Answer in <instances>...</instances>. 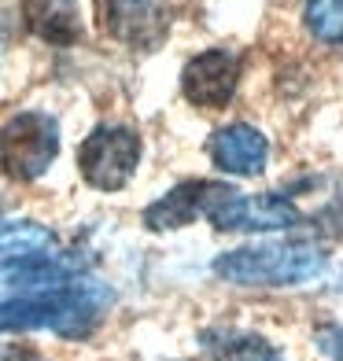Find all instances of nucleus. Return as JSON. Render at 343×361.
<instances>
[{
	"label": "nucleus",
	"instance_id": "f257e3e1",
	"mask_svg": "<svg viewBox=\"0 0 343 361\" xmlns=\"http://www.w3.org/2000/svg\"><path fill=\"white\" fill-rule=\"evenodd\" d=\"M111 306V288L100 284H44L26 295L0 302V332H30V328H52L59 336H89Z\"/></svg>",
	"mask_w": 343,
	"mask_h": 361
},
{
	"label": "nucleus",
	"instance_id": "f03ea898",
	"mask_svg": "<svg viewBox=\"0 0 343 361\" xmlns=\"http://www.w3.org/2000/svg\"><path fill=\"white\" fill-rule=\"evenodd\" d=\"M329 269V251L314 240L243 243L215 258V273L240 288H296Z\"/></svg>",
	"mask_w": 343,
	"mask_h": 361
},
{
	"label": "nucleus",
	"instance_id": "7ed1b4c3",
	"mask_svg": "<svg viewBox=\"0 0 343 361\" xmlns=\"http://www.w3.org/2000/svg\"><path fill=\"white\" fill-rule=\"evenodd\" d=\"M59 155V122L44 111H19L0 126V170L11 180H37Z\"/></svg>",
	"mask_w": 343,
	"mask_h": 361
},
{
	"label": "nucleus",
	"instance_id": "20e7f679",
	"mask_svg": "<svg viewBox=\"0 0 343 361\" xmlns=\"http://www.w3.org/2000/svg\"><path fill=\"white\" fill-rule=\"evenodd\" d=\"M140 162V137L129 126H96L78 147V173L96 192H119L129 185Z\"/></svg>",
	"mask_w": 343,
	"mask_h": 361
},
{
	"label": "nucleus",
	"instance_id": "39448f33",
	"mask_svg": "<svg viewBox=\"0 0 343 361\" xmlns=\"http://www.w3.org/2000/svg\"><path fill=\"white\" fill-rule=\"evenodd\" d=\"M174 11L159 0H96L100 30L133 52H155L170 37Z\"/></svg>",
	"mask_w": 343,
	"mask_h": 361
},
{
	"label": "nucleus",
	"instance_id": "423d86ee",
	"mask_svg": "<svg viewBox=\"0 0 343 361\" xmlns=\"http://www.w3.org/2000/svg\"><path fill=\"white\" fill-rule=\"evenodd\" d=\"M215 233H273V228H296L303 221L299 207L288 195H225L207 214Z\"/></svg>",
	"mask_w": 343,
	"mask_h": 361
},
{
	"label": "nucleus",
	"instance_id": "0eeeda50",
	"mask_svg": "<svg viewBox=\"0 0 343 361\" xmlns=\"http://www.w3.org/2000/svg\"><path fill=\"white\" fill-rule=\"evenodd\" d=\"M236 85H240V56L225 52V48H207V52L192 56L181 71V96L203 111L229 107L236 96Z\"/></svg>",
	"mask_w": 343,
	"mask_h": 361
},
{
	"label": "nucleus",
	"instance_id": "6e6552de",
	"mask_svg": "<svg viewBox=\"0 0 343 361\" xmlns=\"http://www.w3.org/2000/svg\"><path fill=\"white\" fill-rule=\"evenodd\" d=\"M225 195H233V185L225 180H181L174 185L162 200H155L144 210V228L152 233H177V228L192 225L195 218H207Z\"/></svg>",
	"mask_w": 343,
	"mask_h": 361
},
{
	"label": "nucleus",
	"instance_id": "1a4fd4ad",
	"mask_svg": "<svg viewBox=\"0 0 343 361\" xmlns=\"http://www.w3.org/2000/svg\"><path fill=\"white\" fill-rule=\"evenodd\" d=\"M207 155H210V162H215L222 173L258 177L266 170V162H270V144H266V137L258 133L255 126L233 122V126L218 129V133L207 140Z\"/></svg>",
	"mask_w": 343,
	"mask_h": 361
},
{
	"label": "nucleus",
	"instance_id": "9d476101",
	"mask_svg": "<svg viewBox=\"0 0 343 361\" xmlns=\"http://www.w3.org/2000/svg\"><path fill=\"white\" fill-rule=\"evenodd\" d=\"M23 23L34 37L67 48L81 41L78 0H23Z\"/></svg>",
	"mask_w": 343,
	"mask_h": 361
},
{
	"label": "nucleus",
	"instance_id": "9b49d317",
	"mask_svg": "<svg viewBox=\"0 0 343 361\" xmlns=\"http://www.w3.org/2000/svg\"><path fill=\"white\" fill-rule=\"evenodd\" d=\"M203 347L215 361H281L263 336L240 332V328H207Z\"/></svg>",
	"mask_w": 343,
	"mask_h": 361
},
{
	"label": "nucleus",
	"instance_id": "f8f14e48",
	"mask_svg": "<svg viewBox=\"0 0 343 361\" xmlns=\"http://www.w3.org/2000/svg\"><path fill=\"white\" fill-rule=\"evenodd\" d=\"M52 247V233L37 221H0V258L41 255Z\"/></svg>",
	"mask_w": 343,
	"mask_h": 361
},
{
	"label": "nucleus",
	"instance_id": "ddd939ff",
	"mask_svg": "<svg viewBox=\"0 0 343 361\" xmlns=\"http://www.w3.org/2000/svg\"><path fill=\"white\" fill-rule=\"evenodd\" d=\"M306 30L325 44H343V0H306Z\"/></svg>",
	"mask_w": 343,
	"mask_h": 361
},
{
	"label": "nucleus",
	"instance_id": "4468645a",
	"mask_svg": "<svg viewBox=\"0 0 343 361\" xmlns=\"http://www.w3.org/2000/svg\"><path fill=\"white\" fill-rule=\"evenodd\" d=\"M314 339H318V347H321L325 357L343 361V328L339 324H321L318 332H314Z\"/></svg>",
	"mask_w": 343,
	"mask_h": 361
},
{
	"label": "nucleus",
	"instance_id": "2eb2a0df",
	"mask_svg": "<svg viewBox=\"0 0 343 361\" xmlns=\"http://www.w3.org/2000/svg\"><path fill=\"white\" fill-rule=\"evenodd\" d=\"M0 361H41L34 347H0Z\"/></svg>",
	"mask_w": 343,
	"mask_h": 361
}]
</instances>
